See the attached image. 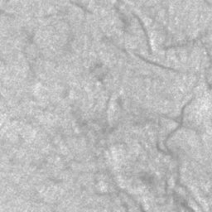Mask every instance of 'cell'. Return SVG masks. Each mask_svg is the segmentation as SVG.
Returning <instances> with one entry per match:
<instances>
[{"instance_id":"obj_1","label":"cell","mask_w":212,"mask_h":212,"mask_svg":"<svg viewBox=\"0 0 212 212\" xmlns=\"http://www.w3.org/2000/svg\"><path fill=\"white\" fill-rule=\"evenodd\" d=\"M136 17H137V19L138 20V22H139V23L141 24L142 26V28H143V30H144V32L145 35H146V37H147V41H148V48H149V52H150V54H152V50H151V45H150V43H149V37H148V33H147V31H146V29H145L144 25V23H143V22L141 21V19L139 18V17H138L136 14L134 13H133Z\"/></svg>"}]
</instances>
